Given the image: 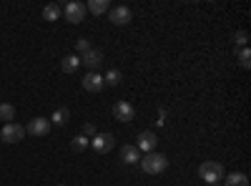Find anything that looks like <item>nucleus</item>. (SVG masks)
Segmentation results:
<instances>
[{
	"label": "nucleus",
	"instance_id": "nucleus-1",
	"mask_svg": "<svg viewBox=\"0 0 251 186\" xmlns=\"http://www.w3.org/2000/svg\"><path fill=\"white\" fill-rule=\"evenodd\" d=\"M138 163H141V169L146 174H161V171H166V166H169V159H166L163 154H158V151H151V154H146Z\"/></svg>",
	"mask_w": 251,
	"mask_h": 186
},
{
	"label": "nucleus",
	"instance_id": "nucleus-2",
	"mask_svg": "<svg viewBox=\"0 0 251 186\" xmlns=\"http://www.w3.org/2000/svg\"><path fill=\"white\" fill-rule=\"evenodd\" d=\"M199 176H201V181H206V184H211V186H216L219 181H224V166L219 161H206V163H201L199 166Z\"/></svg>",
	"mask_w": 251,
	"mask_h": 186
},
{
	"label": "nucleus",
	"instance_id": "nucleus-3",
	"mask_svg": "<svg viewBox=\"0 0 251 186\" xmlns=\"http://www.w3.org/2000/svg\"><path fill=\"white\" fill-rule=\"evenodd\" d=\"M0 138H3L5 143H18V141H23L25 138V129L23 126H18V123H5L3 131H0Z\"/></svg>",
	"mask_w": 251,
	"mask_h": 186
},
{
	"label": "nucleus",
	"instance_id": "nucleus-4",
	"mask_svg": "<svg viewBox=\"0 0 251 186\" xmlns=\"http://www.w3.org/2000/svg\"><path fill=\"white\" fill-rule=\"evenodd\" d=\"M91 146H93L98 154H108V151H113V146H116V138H113L111 133H96V136L91 138Z\"/></svg>",
	"mask_w": 251,
	"mask_h": 186
},
{
	"label": "nucleus",
	"instance_id": "nucleus-5",
	"mask_svg": "<svg viewBox=\"0 0 251 186\" xmlns=\"http://www.w3.org/2000/svg\"><path fill=\"white\" fill-rule=\"evenodd\" d=\"M156 143H158V136L153 131H141L138 138H136V149L151 154V151H156Z\"/></svg>",
	"mask_w": 251,
	"mask_h": 186
},
{
	"label": "nucleus",
	"instance_id": "nucleus-6",
	"mask_svg": "<svg viewBox=\"0 0 251 186\" xmlns=\"http://www.w3.org/2000/svg\"><path fill=\"white\" fill-rule=\"evenodd\" d=\"M108 15H111V23H113V26H126V23H131V20H133V10L126 8V5L111 8Z\"/></svg>",
	"mask_w": 251,
	"mask_h": 186
},
{
	"label": "nucleus",
	"instance_id": "nucleus-7",
	"mask_svg": "<svg viewBox=\"0 0 251 186\" xmlns=\"http://www.w3.org/2000/svg\"><path fill=\"white\" fill-rule=\"evenodd\" d=\"M100 63H103V51H100V48H91L88 53H83V55H80V66H86V68L93 71V73L98 71Z\"/></svg>",
	"mask_w": 251,
	"mask_h": 186
},
{
	"label": "nucleus",
	"instance_id": "nucleus-8",
	"mask_svg": "<svg viewBox=\"0 0 251 186\" xmlns=\"http://www.w3.org/2000/svg\"><path fill=\"white\" fill-rule=\"evenodd\" d=\"M113 116H116V121L128 123V121H133V116H136V108L131 106L128 101H118L116 106H113Z\"/></svg>",
	"mask_w": 251,
	"mask_h": 186
},
{
	"label": "nucleus",
	"instance_id": "nucleus-9",
	"mask_svg": "<svg viewBox=\"0 0 251 186\" xmlns=\"http://www.w3.org/2000/svg\"><path fill=\"white\" fill-rule=\"evenodd\" d=\"M63 15H66V20H71V23H83V18H86V5L83 3H68L66 8H63Z\"/></svg>",
	"mask_w": 251,
	"mask_h": 186
},
{
	"label": "nucleus",
	"instance_id": "nucleus-10",
	"mask_svg": "<svg viewBox=\"0 0 251 186\" xmlns=\"http://www.w3.org/2000/svg\"><path fill=\"white\" fill-rule=\"evenodd\" d=\"M48 131H50V121L43 116H35L25 129V133H33V136H48Z\"/></svg>",
	"mask_w": 251,
	"mask_h": 186
},
{
	"label": "nucleus",
	"instance_id": "nucleus-11",
	"mask_svg": "<svg viewBox=\"0 0 251 186\" xmlns=\"http://www.w3.org/2000/svg\"><path fill=\"white\" fill-rule=\"evenodd\" d=\"M83 88L91 91V93L103 91V88H106V83H103V76H98V73H93V71H91L86 78H83Z\"/></svg>",
	"mask_w": 251,
	"mask_h": 186
},
{
	"label": "nucleus",
	"instance_id": "nucleus-12",
	"mask_svg": "<svg viewBox=\"0 0 251 186\" xmlns=\"http://www.w3.org/2000/svg\"><path fill=\"white\" fill-rule=\"evenodd\" d=\"M121 161L123 163H138L141 161V151L133 146V143H126V146H121Z\"/></svg>",
	"mask_w": 251,
	"mask_h": 186
},
{
	"label": "nucleus",
	"instance_id": "nucleus-13",
	"mask_svg": "<svg viewBox=\"0 0 251 186\" xmlns=\"http://www.w3.org/2000/svg\"><path fill=\"white\" fill-rule=\"evenodd\" d=\"M60 68L66 71V73H75L78 68H80V55L78 53H73V55H66L60 60Z\"/></svg>",
	"mask_w": 251,
	"mask_h": 186
},
{
	"label": "nucleus",
	"instance_id": "nucleus-14",
	"mask_svg": "<svg viewBox=\"0 0 251 186\" xmlns=\"http://www.w3.org/2000/svg\"><path fill=\"white\" fill-rule=\"evenodd\" d=\"M86 10H91L93 15H100V13L111 10V3H108V0H91V3L86 5Z\"/></svg>",
	"mask_w": 251,
	"mask_h": 186
},
{
	"label": "nucleus",
	"instance_id": "nucleus-15",
	"mask_svg": "<svg viewBox=\"0 0 251 186\" xmlns=\"http://www.w3.org/2000/svg\"><path fill=\"white\" fill-rule=\"evenodd\" d=\"M224 179H226V186H249V176L241 174V171H234V174H228Z\"/></svg>",
	"mask_w": 251,
	"mask_h": 186
},
{
	"label": "nucleus",
	"instance_id": "nucleus-16",
	"mask_svg": "<svg viewBox=\"0 0 251 186\" xmlns=\"http://www.w3.org/2000/svg\"><path fill=\"white\" fill-rule=\"evenodd\" d=\"M68 121H71V111H68V108H55V111H53L50 123H55V126H66Z\"/></svg>",
	"mask_w": 251,
	"mask_h": 186
},
{
	"label": "nucleus",
	"instance_id": "nucleus-17",
	"mask_svg": "<svg viewBox=\"0 0 251 186\" xmlns=\"http://www.w3.org/2000/svg\"><path fill=\"white\" fill-rule=\"evenodd\" d=\"M60 15H63V8L58 3H50V5L43 8V20H50V23H53V20H58Z\"/></svg>",
	"mask_w": 251,
	"mask_h": 186
},
{
	"label": "nucleus",
	"instance_id": "nucleus-18",
	"mask_svg": "<svg viewBox=\"0 0 251 186\" xmlns=\"http://www.w3.org/2000/svg\"><path fill=\"white\" fill-rule=\"evenodd\" d=\"M13 118H15V108L10 106V103H0V121L13 123Z\"/></svg>",
	"mask_w": 251,
	"mask_h": 186
},
{
	"label": "nucleus",
	"instance_id": "nucleus-19",
	"mask_svg": "<svg viewBox=\"0 0 251 186\" xmlns=\"http://www.w3.org/2000/svg\"><path fill=\"white\" fill-rule=\"evenodd\" d=\"M121 78H123V76H121V71L111 68L106 76H103V83H106V86H118V83H121Z\"/></svg>",
	"mask_w": 251,
	"mask_h": 186
},
{
	"label": "nucleus",
	"instance_id": "nucleus-20",
	"mask_svg": "<svg viewBox=\"0 0 251 186\" xmlns=\"http://www.w3.org/2000/svg\"><path fill=\"white\" fill-rule=\"evenodd\" d=\"M88 146H91V138H86L83 133L71 141V149H73V151H83V149H88Z\"/></svg>",
	"mask_w": 251,
	"mask_h": 186
},
{
	"label": "nucleus",
	"instance_id": "nucleus-21",
	"mask_svg": "<svg viewBox=\"0 0 251 186\" xmlns=\"http://www.w3.org/2000/svg\"><path fill=\"white\" fill-rule=\"evenodd\" d=\"M236 60H239L241 68H251V51H249V48H241L239 55H236Z\"/></svg>",
	"mask_w": 251,
	"mask_h": 186
},
{
	"label": "nucleus",
	"instance_id": "nucleus-22",
	"mask_svg": "<svg viewBox=\"0 0 251 186\" xmlns=\"http://www.w3.org/2000/svg\"><path fill=\"white\" fill-rule=\"evenodd\" d=\"M234 40H236V46L246 48V40H249V33H246V30H236V33H234Z\"/></svg>",
	"mask_w": 251,
	"mask_h": 186
},
{
	"label": "nucleus",
	"instance_id": "nucleus-23",
	"mask_svg": "<svg viewBox=\"0 0 251 186\" xmlns=\"http://www.w3.org/2000/svg\"><path fill=\"white\" fill-rule=\"evenodd\" d=\"M75 51H80V53H88V51H91L88 38H78V40H75Z\"/></svg>",
	"mask_w": 251,
	"mask_h": 186
},
{
	"label": "nucleus",
	"instance_id": "nucleus-24",
	"mask_svg": "<svg viewBox=\"0 0 251 186\" xmlns=\"http://www.w3.org/2000/svg\"><path fill=\"white\" fill-rule=\"evenodd\" d=\"M83 136H86V138L96 136V126H93V123H86V126H83Z\"/></svg>",
	"mask_w": 251,
	"mask_h": 186
},
{
	"label": "nucleus",
	"instance_id": "nucleus-25",
	"mask_svg": "<svg viewBox=\"0 0 251 186\" xmlns=\"http://www.w3.org/2000/svg\"><path fill=\"white\" fill-rule=\"evenodd\" d=\"M58 186H68V184H58Z\"/></svg>",
	"mask_w": 251,
	"mask_h": 186
}]
</instances>
